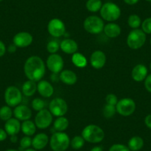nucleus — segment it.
Listing matches in <instances>:
<instances>
[{
	"label": "nucleus",
	"instance_id": "obj_1",
	"mask_svg": "<svg viewBox=\"0 0 151 151\" xmlns=\"http://www.w3.org/2000/svg\"><path fill=\"white\" fill-rule=\"evenodd\" d=\"M24 71L27 79L40 82L45 74V64L40 56H32L26 60Z\"/></svg>",
	"mask_w": 151,
	"mask_h": 151
},
{
	"label": "nucleus",
	"instance_id": "obj_2",
	"mask_svg": "<svg viewBox=\"0 0 151 151\" xmlns=\"http://www.w3.org/2000/svg\"><path fill=\"white\" fill-rule=\"evenodd\" d=\"M82 136L85 141L89 143L97 144L102 142L104 139V132L102 129L96 124H89L83 129Z\"/></svg>",
	"mask_w": 151,
	"mask_h": 151
},
{
	"label": "nucleus",
	"instance_id": "obj_3",
	"mask_svg": "<svg viewBox=\"0 0 151 151\" xmlns=\"http://www.w3.org/2000/svg\"><path fill=\"white\" fill-rule=\"evenodd\" d=\"M50 146L53 151H65L70 146V140L67 133L56 132L50 137Z\"/></svg>",
	"mask_w": 151,
	"mask_h": 151
},
{
	"label": "nucleus",
	"instance_id": "obj_4",
	"mask_svg": "<svg viewBox=\"0 0 151 151\" xmlns=\"http://www.w3.org/2000/svg\"><path fill=\"white\" fill-rule=\"evenodd\" d=\"M101 18L107 22H113L116 21L121 16V9L116 4L113 2H106L102 5L100 10Z\"/></svg>",
	"mask_w": 151,
	"mask_h": 151
},
{
	"label": "nucleus",
	"instance_id": "obj_5",
	"mask_svg": "<svg viewBox=\"0 0 151 151\" xmlns=\"http://www.w3.org/2000/svg\"><path fill=\"white\" fill-rule=\"evenodd\" d=\"M146 42V34L140 29H133L127 37V45L130 48L137 50L141 48Z\"/></svg>",
	"mask_w": 151,
	"mask_h": 151
},
{
	"label": "nucleus",
	"instance_id": "obj_6",
	"mask_svg": "<svg viewBox=\"0 0 151 151\" xmlns=\"http://www.w3.org/2000/svg\"><path fill=\"white\" fill-rule=\"evenodd\" d=\"M103 20L97 16H90L84 21V28L91 34H99L104 30Z\"/></svg>",
	"mask_w": 151,
	"mask_h": 151
},
{
	"label": "nucleus",
	"instance_id": "obj_7",
	"mask_svg": "<svg viewBox=\"0 0 151 151\" xmlns=\"http://www.w3.org/2000/svg\"><path fill=\"white\" fill-rule=\"evenodd\" d=\"M5 101L9 107H17L22 101V93L16 86H9L5 92Z\"/></svg>",
	"mask_w": 151,
	"mask_h": 151
},
{
	"label": "nucleus",
	"instance_id": "obj_8",
	"mask_svg": "<svg viewBox=\"0 0 151 151\" xmlns=\"http://www.w3.org/2000/svg\"><path fill=\"white\" fill-rule=\"evenodd\" d=\"M136 102L130 98H124L118 101L116 105V112L123 116H129L136 110Z\"/></svg>",
	"mask_w": 151,
	"mask_h": 151
},
{
	"label": "nucleus",
	"instance_id": "obj_9",
	"mask_svg": "<svg viewBox=\"0 0 151 151\" xmlns=\"http://www.w3.org/2000/svg\"><path fill=\"white\" fill-rule=\"evenodd\" d=\"M49 110L54 116H64L68 111V104L62 98H56L49 104Z\"/></svg>",
	"mask_w": 151,
	"mask_h": 151
},
{
	"label": "nucleus",
	"instance_id": "obj_10",
	"mask_svg": "<svg viewBox=\"0 0 151 151\" xmlns=\"http://www.w3.org/2000/svg\"><path fill=\"white\" fill-rule=\"evenodd\" d=\"M53 122V115L50 110L43 109L37 113L35 117V124L38 128L44 130L47 128Z\"/></svg>",
	"mask_w": 151,
	"mask_h": 151
},
{
	"label": "nucleus",
	"instance_id": "obj_11",
	"mask_svg": "<svg viewBox=\"0 0 151 151\" xmlns=\"http://www.w3.org/2000/svg\"><path fill=\"white\" fill-rule=\"evenodd\" d=\"M47 68L53 73H61L64 68V60L60 55L57 53L50 54L46 62Z\"/></svg>",
	"mask_w": 151,
	"mask_h": 151
},
{
	"label": "nucleus",
	"instance_id": "obj_12",
	"mask_svg": "<svg viewBox=\"0 0 151 151\" xmlns=\"http://www.w3.org/2000/svg\"><path fill=\"white\" fill-rule=\"evenodd\" d=\"M48 33L55 38L61 37L65 34V25L59 19H52L47 24Z\"/></svg>",
	"mask_w": 151,
	"mask_h": 151
},
{
	"label": "nucleus",
	"instance_id": "obj_13",
	"mask_svg": "<svg viewBox=\"0 0 151 151\" xmlns=\"http://www.w3.org/2000/svg\"><path fill=\"white\" fill-rule=\"evenodd\" d=\"M13 42L17 47H27L33 42V36L27 32H19L14 36Z\"/></svg>",
	"mask_w": 151,
	"mask_h": 151
},
{
	"label": "nucleus",
	"instance_id": "obj_14",
	"mask_svg": "<svg viewBox=\"0 0 151 151\" xmlns=\"http://www.w3.org/2000/svg\"><path fill=\"white\" fill-rule=\"evenodd\" d=\"M106 55L101 50H96L91 54L90 58V62L91 66L95 69H101L105 65L106 63Z\"/></svg>",
	"mask_w": 151,
	"mask_h": 151
},
{
	"label": "nucleus",
	"instance_id": "obj_15",
	"mask_svg": "<svg viewBox=\"0 0 151 151\" xmlns=\"http://www.w3.org/2000/svg\"><path fill=\"white\" fill-rule=\"evenodd\" d=\"M14 115L16 119L21 121L29 120L32 116V111L27 106L19 104L14 110Z\"/></svg>",
	"mask_w": 151,
	"mask_h": 151
},
{
	"label": "nucleus",
	"instance_id": "obj_16",
	"mask_svg": "<svg viewBox=\"0 0 151 151\" xmlns=\"http://www.w3.org/2000/svg\"><path fill=\"white\" fill-rule=\"evenodd\" d=\"M37 91L45 98H50L54 93V89L51 84L45 80H40L37 84Z\"/></svg>",
	"mask_w": 151,
	"mask_h": 151
},
{
	"label": "nucleus",
	"instance_id": "obj_17",
	"mask_svg": "<svg viewBox=\"0 0 151 151\" xmlns=\"http://www.w3.org/2000/svg\"><path fill=\"white\" fill-rule=\"evenodd\" d=\"M21 130V124L19 120L16 118H11L6 121L5 124V130L9 136H15L18 134Z\"/></svg>",
	"mask_w": 151,
	"mask_h": 151
},
{
	"label": "nucleus",
	"instance_id": "obj_18",
	"mask_svg": "<svg viewBox=\"0 0 151 151\" xmlns=\"http://www.w3.org/2000/svg\"><path fill=\"white\" fill-rule=\"evenodd\" d=\"M132 78L136 82H142L147 76V69L146 66L142 64L136 65L131 73Z\"/></svg>",
	"mask_w": 151,
	"mask_h": 151
},
{
	"label": "nucleus",
	"instance_id": "obj_19",
	"mask_svg": "<svg viewBox=\"0 0 151 151\" xmlns=\"http://www.w3.org/2000/svg\"><path fill=\"white\" fill-rule=\"evenodd\" d=\"M49 142V138L45 133H38L32 139V146L36 150H42L47 146Z\"/></svg>",
	"mask_w": 151,
	"mask_h": 151
},
{
	"label": "nucleus",
	"instance_id": "obj_20",
	"mask_svg": "<svg viewBox=\"0 0 151 151\" xmlns=\"http://www.w3.org/2000/svg\"><path fill=\"white\" fill-rule=\"evenodd\" d=\"M60 48L67 54H73L78 50V45L71 39H65L60 43Z\"/></svg>",
	"mask_w": 151,
	"mask_h": 151
},
{
	"label": "nucleus",
	"instance_id": "obj_21",
	"mask_svg": "<svg viewBox=\"0 0 151 151\" xmlns=\"http://www.w3.org/2000/svg\"><path fill=\"white\" fill-rule=\"evenodd\" d=\"M59 79L66 85H73L77 82V76L73 71L70 70H64L60 73Z\"/></svg>",
	"mask_w": 151,
	"mask_h": 151
},
{
	"label": "nucleus",
	"instance_id": "obj_22",
	"mask_svg": "<svg viewBox=\"0 0 151 151\" xmlns=\"http://www.w3.org/2000/svg\"><path fill=\"white\" fill-rule=\"evenodd\" d=\"M103 31L107 37L116 38L121 34V27L116 23L110 22L104 25Z\"/></svg>",
	"mask_w": 151,
	"mask_h": 151
},
{
	"label": "nucleus",
	"instance_id": "obj_23",
	"mask_svg": "<svg viewBox=\"0 0 151 151\" xmlns=\"http://www.w3.org/2000/svg\"><path fill=\"white\" fill-rule=\"evenodd\" d=\"M22 93L26 96H32L37 91V84L36 82L28 79L22 85Z\"/></svg>",
	"mask_w": 151,
	"mask_h": 151
},
{
	"label": "nucleus",
	"instance_id": "obj_24",
	"mask_svg": "<svg viewBox=\"0 0 151 151\" xmlns=\"http://www.w3.org/2000/svg\"><path fill=\"white\" fill-rule=\"evenodd\" d=\"M21 130L25 136H31L36 133V126L33 122L30 120H26L21 124Z\"/></svg>",
	"mask_w": 151,
	"mask_h": 151
},
{
	"label": "nucleus",
	"instance_id": "obj_25",
	"mask_svg": "<svg viewBox=\"0 0 151 151\" xmlns=\"http://www.w3.org/2000/svg\"><path fill=\"white\" fill-rule=\"evenodd\" d=\"M69 126V121L64 116L58 117L53 123V129L56 132H64Z\"/></svg>",
	"mask_w": 151,
	"mask_h": 151
},
{
	"label": "nucleus",
	"instance_id": "obj_26",
	"mask_svg": "<svg viewBox=\"0 0 151 151\" xmlns=\"http://www.w3.org/2000/svg\"><path fill=\"white\" fill-rule=\"evenodd\" d=\"M143 146L144 140L140 136H133L128 142V147L131 151L140 150Z\"/></svg>",
	"mask_w": 151,
	"mask_h": 151
},
{
	"label": "nucleus",
	"instance_id": "obj_27",
	"mask_svg": "<svg viewBox=\"0 0 151 151\" xmlns=\"http://www.w3.org/2000/svg\"><path fill=\"white\" fill-rule=\"evenodd\" d=\"M72 62L76 67L80 68H85L88 65V60H87L86 57L82 53H77V52L73 54Z\"/></svg>",
	"mask_w": 151,
	"mask_h": 151
},
{
	"label": "nucleus",
	"instance_id": "obj_28",
	"mask_svg": "<svg viewBox=\"0 0 151 151\" xmlns=\"http://www.w3.org/2000/svg\"><path fill=\"white\" fill-rule=\"evenodd\" d=\"M102 7L101 0H88L86 2V8L90 12L96 13L100 11Z\"/></svg>",
	"mask_w": 151,
	"mask_h": 151
},
{
	"label": "nucleus",
	"instance_id": "obj_29",
	"mask_svg": "<svg viewBox=\"0 0 151 151\" xmlns=\"http://www.w3.org/2000/svg\"><path fill=\"white\" fill-rule=\"evenodd\" d=\"M14 112L11 110V107L8 105H5L0 108V119L2 121H8L10 119L12 118Z\"/></svg>",
	"mask_w": 151,
	"mask_h": 151
},
{
	"label": "nucleus",
	"instance_id": "obj_30",
	"mask_svg": "<svg viewBox=\"0 0 151 151\" xmlns=\"http://www.w3.org/2000/svg\"><path fill=\"white\" fill-rule=\"evenodd\" d=\"M85 139L82 136H76L70 140L71 147L74 150H79L83 147L85 145Z\"/></svg>",
	"mask_w": 151,
	"mask_h": 151
},
{
	"label": "nucleus",
	"instance_id": "obj_31",
	"mask_svg": "<svg viewBox=\"0 0 151 151\" xmlns=\"http://www.w3.org/2000/svg\"><path fill=\"white\" fill-rule=\"evenodd\" d=\"M127 23H128V25L131 28L137 29L139 28V26L142 24V20H141V18L138 15L132 14L129 17L128 19H127Z\"/></svg>",
	"mask_w": 151,
	"mask_h": 151
},
{
	"label": "nucleus",
	"instance_id": "obj_32",
	"mask_svg": "<svg viewBox=\"0 0 151 151\" xmlns=\"http://www.w3.org/2000/svg\"><path fill=\"white\" fill-rule=\"evenodd\" d=\"M103 116L105 117L106 119H110L112 117L114 116V115L116 113V106L110 105V104H106L104 107H103Z\"/></svg>",
	"mask_w": 151,
	"mask_h": 151
},
{
	"label": "nucleus",
	"instance_id": "obj_33",
	"mask_svg": "<svg viewBox=\"0 0 151 151\" xmlns=\"http://www.w3.org/2000/svg\"><path fill=\"white\" fill-rule=\"evenodd\" d=\"M60 48V44L58 41L56 40H50L48 42L47 44V50L50 53V54H53V53H56V52L59 50Z\"/></svg>",
	"mask_w": 151,
	"mask_h": 151
},
{
	"label": "nucleus",
	"instance_id": "obj_34",
	"mask_svg": "<svg viewBox=\"0 0 151 151\" xmlns=\"http://www.w3.org/2000/svg\"><path fill=\"white\" fill-rule=\"evenodd\" d=\"M31 105L33 110L39 112L40 111V110L45 109V102L44 100H42V99L36 98L32 101Z\"/></svg>",
	"mask_w": 151,
	"mask_h": 151
},
{
	"label": "nucleus",
	"instance_id": "obj_35",
	"mask_svg": "<svg viewBox=\"0 0 151 151\" xmlns=\"http://www.w3.org/2000/svg\"><path fill=\"white\" fill-rule=\"evenodd\" d=\"M30 146H32V139L30 136H25L22 138L20 140V147L22 149H27Z\"/></svg>",
	"mask_w": 151,
	"mask_h": 151
},
{
	"label": "nucleus",
	"instance_id": "obj_36",
	"mask_svg": "<svg viewBox=\"0 0 151 151\" xmlns=\"http://www.w3.org/2000/svg\"><path fill=\"white\" fill-rule=\"evenodd\" d=\"M105 101H106V104L116 106L117 103H118L119 100H118V98H117V96L115 95V94L109 93L107 94V96H106Z\"/></svg>",
	"mask_w": 151,
	"mask_h": 151
},
{
	"label": "nucleus",
	"instance_id": "obj_37",
	"mask_svg": "<svg viewBox=\"0 0 151 151\" xmlns=\"http://www.w3.org/2000/svg\"><path fill=\"white\" fill-rule=\"evenodd\" d=\"M142 28L145 33L151 34V17L146 19L142 23Z\"/></svg>",
	"mask_w": 151,
	"mask_h": 151
},
{
	"label": "nucleus",
	"instance_id": "obj_38",
	"mask_svg": "<svg viewBox=\"0 0 151 151\" xmlns=\"http://www.w3.org/2000/svg\"><path fill=\"white\" fill-rule=\"evenodd\" d=\"M109 151H130L128 147L122 144H115L113 145L109 149Z\"/></svg>",
	"mask_w": 151,
	"mask_h": 151
},
{
	"label": "nucleus",
	"instance_id": "obj_39",
	"mask_svg": "<svg viewBox=\"0 0 151 151\" xmlns=\"http://www.w3.org/2000/svg\"><path fill=\"white\" fill-rule=\"evenodd\" d=\"M145 86L148 92L151 93V74L147 76L145 79Z\"/></svg>",
	"mask_w": 151,
	"mask_h": 151
},
{
	"label": "nucleus",
	"instance_id": "obj_40",
	"mask_svg": "<svg viewBox=\"0 0 151 151\" xmlns=\"http://www.w3.org/2000/svg\"><path fill=\"white\" fill-rule=\"evenodd\" d=\"M6 53V47L3 42L0 40V57H2Z\"/></svg>",
	"mask_w": 151,
	"mask_h": 151
},
{
	"label": "nucleus",
	"instance_id": "obj_41",
	"mask_svg": "<svg viewBox=\"0 0 151 151\" xmlns=\"http://www.w3.org/2000/svg\"><path fill=\"white\" fill-rule=\"evenodd\" d=\"M8 137V133L5 130L0 128V142H3Z\"/></svg>",
	"mask_w": 151,
	"mask_h": 151
},
{
	"label": "nucleus",
	"instance_id": "obj_42",
	"mask_svg": "<svg viewBox=\"0 0 151 151\" xmlns=\"http://www.w3.org/2000/svg\"><path fill=\"white\" fill-rule=\"evenodd\" d=\"M145 123L147 127L151 130V114L147 115L145 119Z\"/></svg>",
	"mask_w": 151,
	"mask_h": 151
},
{
	"label": "nucleus",
	"instance_id": "obj_43",
	"mask_svg": "<svg viewBox=\"0 0 151 151\" xmlns=\"http://www.w3.org/2000/svg\"><path fill=\"white\" fill-rule=\"evenodd\" d=\"M17 46H16L14 44H12V45H10L9 47H8V52H10V53H14V52L17 50Z\"/></svg>",
	"mask_w": 151,
	"mask_h": 151
},
{
	"label": "nucleus",
	"instance_id": "obj_44",
	"mask_svg": "<svg viewBox=\"0 0 151 151\" xmlns=\"http://www.w3.org/2000/svg\"><path fill=\"white\" fill-rule=\"evenodd\" d=\"M139 0H124V2L129 5H133L137 3Z\"/></svg>",
	"mask_w": 151,
	"mask_h": 151
},
{
	"label": "nucleus",
	"instance_id": "obj_45",
	"mask_svg": "<svg viewBox=\"0 0 151 151\" xmlns=\"http://www.w3.org/2000/svg\"><path fill=\"white\" fill-rule=\"evenodd\" d=\"M57 74L58 73H53V75H51V77H50V79H51V80L53 81V82H56L59 79V76H58ZM59 80H60V79H59Z\"/></svg>",
	"mask_w": 151,
	"mask_h": 151
},
{
	"label": "nucleus",
	"instance_id": "obj_46",
	"mask_svg": "<svg viewBox=\"0 0 151 151\" xmlns=\"http://www.w3.org/2000/svg\"><path fill=\"white\" fill-rule=\"evenodd\" d=\"M90 151H103V149L101 147L96 146L94 147H93Z\"/></svg>",
	"mask_w": 151,
	"mask_h": 151
},
{
	"label": "nucleus",
	"instance_id": "obj_47",
	"mask_svg": "<svg viewBox=\"0 0 151 151\" xmlns=\"http://www.w3.org/2000/svg\"><path fill=\"white\" fill-rule=\"evenodd\" d=\"M11 142H14V143L17 142V135H15V136H11Z\"/></svg>",
	"mask_w": 151,
	"mask_h": 151
},
{
	"label": "nucleus",
	"instance_id": "obj_48",
	"mask_svg": "<svg viewBox=\"0 0 151 151\" xmlns=\"http://www.w3.org/2000/svg\"><path fill=\"white\" fill-rule=\"evenodd\" d=\"M24 151H37L36 150H35L34 148H27V149H25Z\"/></svg>",
	"mask_w": 151,
	"mask_h": 151
},
{
	"label": "nucleus",
	"instance_id": "obj_49",
	"mask_svg": "<svg viewBox=\"0 0 151 151\" xmlns=\"http://www.w3.org/2000/svg\"><path fill=\"white\" fill-rule=\"evenodd\" d=\"M5 151H19V150H15V149H8V150H6Z\"/></svg>",
	"mask_w": 151,
	"mask_h": 151
},
{
	"label": "nucleus",
	"instance_id": "obj_50",
	"mask_svg": "<svg viewBox=\"0 0 151 151\" xmlns=\"http://www.w3.org/2000/svg\"><path fill=\"white\" fill-rule=\"evenodd\" d=\"M145 1H147V2H151V0H145Z\"/></svg>",
	"mask_w": 151,
	"mask_h": 151
},
{
	"label": "nucleus",
	"instance_id": "obj_51",
	"mask_svg": "<svg viewBox=\"0 0 151 151\" xmlns=\"http://www.w3.org/2000/svg\"><path fill=\"white\" fill-rule=\"evenodd\" d=\"M150 70H151V63H150Z\"/></svg>",
	"mask_w": 151,
	"mask_h": 151
},
{
	"label": "nucleus",
	"instance_id": "obj_52",
	"mask_svg": "<svg viewBox=\"0 0 151 151\" xmlns=\"http://www.w3.org/2000/svg\"><path fill=\"white\" fill-rule=\"evenodd\" d=\"M2 1H3V0H0V2H2Z\"/></svg>",
	"mask_w": 151,
	"mask_h": 151
},
{
	"label": "nucleus",
	"instance_id": "obj_53",
	"mask_svg": "<svg viewBox=\"0 0 151 151\" xmlns=\"http://www.w3.org/2000/svg\"><path fill=\"white\" fill-rule=\"evenodd\" d=\"M150 45H151V38H150Z\"/></svg>",
	"mask_w": 151,
	"mask_h": 151
}]
</instances>
